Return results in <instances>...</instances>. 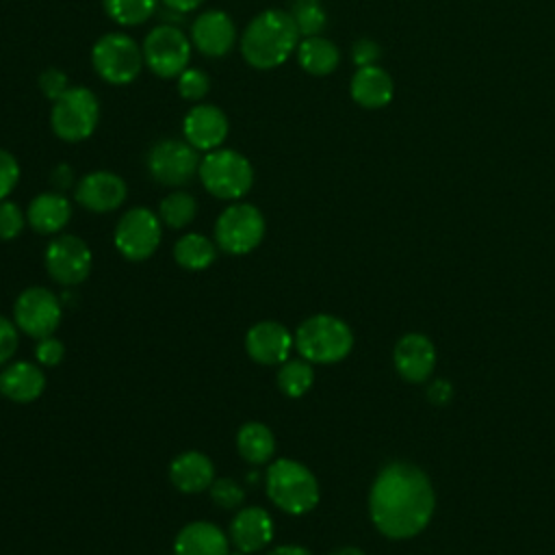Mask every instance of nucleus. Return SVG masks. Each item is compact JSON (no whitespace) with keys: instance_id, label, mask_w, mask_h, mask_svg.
Returning <instances> with one entry per match:
<instances>
[{"instance_id":"nucleus-1","label":"nucleus","mask_w":555,"mask_h":555,"mask_svg":"<svg viewBox=\"0 0 555 555\" xmlns=\"http://www.w3.org/2000/svg\"><path fill=\"white\" fill-rule=\"evenodd\" d=\"M436 507L429 477L410 462L386 464L369 492V514L377 531L390 540H408L421 533Z\"/></svg>"},{"instance_id":"nucleus-2","label":"nucleus","mask_w":555,"mask_h":555,"mask_svg":"<svg viewBox=\"0 0 555 555\" xmlns=\"http://www.w3.org/2000/svg\"><path fill=\"white\" fill-rule=\"evenodd\" d=\"M299 46V30L291 13L267 9L258 13L241 35V54L256 69L282 65Z\"/></svg>"},{"instance_id":"nucleus-3","label":"nucleus","mask_w":555,"mask_h":555,"mask_svg":"<svg viewBox=\"0 0 555 555\" xmlns=\"http://www.w3.org/2000/svg\"><path fill=\"white\" fill-rule=\"evenodd\" d=\"M264 488L271 503L293 516L312 512L321 496L319 481L312 470L291 457H280L269 464Z\"/></svg>"},{"instance_id":"nucleus-4","label":"nucleus","mask_w":555,"mask_h":555,"mask_svg":"<svg viewBox=\"0 0 555 555\" xmlns=\"http://www.w3.org/2000/svg\"><path fill=\"white\" fill-rule=\"evenodd\" d=\"M295 349L312 364H334L351 353L353 332L334 314H314L297 327Z\"/></svg>"},{"instance_id":"nucleus-5","label":"nucleus","mask_w":555,"mask_h":555,"mask_svg":"<svg viewBox=\"0 0 555 555\" xmlns=\"http://www.w3.org/2000/svg\"><path fill=\"white\" fill-rule=\"evenodd\" d=\"M199 180L204 189L219 199H238L254 184L251 163L236 150H210L199 160Z\"/></svg>"},{"instance_id":"nucleus-6","label":"nucleus","mask_w":555,"mask_h":555,"mask_svg":"<svg viewBox=\"0 0 555 555\" xmlns=\"http://www.w3.org/2000/svg\"><path fill=\"white\" fill-rule=\"evenodd\" d=\"M100 119V104L91 89L69 87L61 98L54 100L50 124L59 139L67 143L85 141L93 134Z\"/></svg>"},{"instance_id":"nucleus-7","label":"nucleus","mask_w":555,"mask_h":555,"mask_svg":"<svg viewBox=\"0 0 555 555\" xmlns=\"http://www.w3.org/2000/svg\"><path fill=\"white\" fill-rule=\"evenodd\" d=\"M264 217L254 204H230L221 210L215 223L217 247L232 256H245L264 238Z\"/></svg>"},{"instance_id":"nucleus-8","label":"nucleus","mask_w":555,"mask_h":555,"mask_svg":"<svg viewBox=\"0 0 555 555\" xmlns=\"http://www.w3.org/2000/svg\"><path fill=\"white\" fill-rule=\"evenodd\" d=\"M91 63L98 76L111 85H128L143 69V50L124 33L102 35L91 50Z\"/></svg>"},{"instance_id":"nucleus-9","label":"nucleus","mask_w":555,"mask_h":555,"mask_svg":"<svg viewBox=\"0 0 555 555\" xmlns=\"http://www.w3.org/2000/svg\"><path fill=\"white\" fill-rule=\"evenodd\" d=\"M163 236V221L156 212H152L145 206H134L121 215L117 221L113 241L117 251L132 262L150 258Z\"/></svg>"},{"instance_id":"nucleus-10","label":"nucleus","mask_w":555,"mask_h":555,"mask_svg":"<svg viewBox=\"0 0 555 555\" xmlns=\"http://www.w3.org/2000/svg\"><path fill=\"white\" fill-rule=\"evenodd\" d=\"M191 41L171 24H160L150 30L143 41V61L160 78L180 76L191 59Z\"/></svg>"},{"instance_id":"nucleus-11","label":"nucleus","mask_w":555,"mask_h":555,"mask_svg":"<svg viewBox=\"0 0 555 555\" xmlns=\"http://www.w3.org/2000/svg\"><path fill=\"white\" fill-rule=\"evenodd\" d=\"M61 317L63 308L59 297L43 286H30L22 291L13 304V323L17 330L37 340L52 336L61 325Z\"/></svg>"},{"instance_id":"nucleus-12","label":"nucleus","mask_w":555,"mask_h":555,"mask_svg":"<svg viewBox=\"0 0 555 555\" xmlns=\"http://www.w3.org/2000/svg\"><path fill=\"white\" fill-rule=\"evenodd\" d=\"M48 275L61 286H76L91 273L93 256L89 245L74 234L54 236L43 254Z\"/></svg>"},{"instance_id":"nucleus-13","label":"nucleus","mask_w":555,"mask_h":555,"mask_svg":"<svg viewBox=\"0 0 555 555\" xmlns=\"http://www.w3.org/2000/svg\"><path fill=\"white\" fill-rule=\"evenodd\" d=\"M147 169L158 184L182 186L199 171V156L189 141L163 139L150 150Z\"/></svg>"},{"instance_id":"nucleus-14","label":"nucleus","mask_w":555,"mask_h":555,"mask_svg":"<svg viewBox=\"0 0 555 555\" xmlns=\"http://www.w3.org/2000/svg\"><path fill=\"white\" fill-rule=\"evenodd\" d=\"M295 347V336L278 321H258L245 334V351L258 364H282Z\"/></svg>"},{"instance_id":"nucleus-15","label":"nucleus","mask_w":555,"mask_h":555,"mask_svg":"<svg viewBox=\"0 0 555 555\" xmlns=\"http://www.w3.org/2000/svg\"><path fill=\"white\" fill-rule=\"evenodd\" d=\"M126 182L113 171H91L76 184V202L91 212H111L126 202Z\"/></svg>"},{"instance_id":"nucleus-16","label":"nucleus","mask_w":555,"mask_h":555,"mask_svg":"<svg viewBox=\"0 0 555 555\" xmlns=\"http://www.w3.org/2000/svg\"><path fill=\"white\" fill-rule=\"evenodd\" d=\"M184 139L195 150H217L228 137V117L215 104H195L182 119Z\"/></svg>"},{"instance_id":"nucleus-17","label":"nucleus","mask_w":555,"mask_h":555,"mask_svg":"<svg viewBox=\"0 0 555 555\" xmlns=\"http://www.w3.org/2000/svg\"><path fill=\"white\" fill-rule=\"evenodd\" d=\"M397 373L412 384L429 379L436 366V347L425 334H405L397 340L392 351Z\"/></svg>"},{"instance_id":"nucleus-18","label":"nucleus","mask_w":555,"mask_h":555,"mask_svg":"<svg viewBox=\"0 0 555 555\" xmlns=\"http://www.w3.org/2000/svg\"><path fill=\"white\" fill-rule=\"evenodd\" d=\"M236 41V26L225 11H204L191 26V43L204 56H225Z\"/></svg>"},{"instance_id":"nucleus-19","label":"nucleus","mask_w":555,"mask_h":555,"mask_svg":"<svg viewBox=\"0 0 555 555\" xmlns=\"http://www.w3.org/2000/svg\"><path fill=\"white\" fill-rule=\"evenodd\" d=\"M230 540L241 553L262 551L273 540V518L264 507H245L230 522Z\"/></svg>"},{"instance_id":"nucleus-20","label":"nucleus","mask_w":555,"mask_h":555,"mask_svg":"<svg viewBox=\"0 0 555 555\" xmlns=\"http://www.w3.org/2000/svg\"><path fill=\"white\" fill-rule=\"evenodd\" d=\"M173 555H230V538L210 520H193L178 531Z\"/></svg>"},{"instance_id":"nucleus-21","label":"nucleus","mask_w":555,"mask_h":555,"mask_svg":"<svg viewBox=\"0 0 555 555\" xmlns=\"http://www.w3.org/2000/svg\"><path fill=\"white\" fill-rule=\"evenodd\" d=\"M169 479L176 490L184 494H195L215 481V466L206 453L184 451L176 455L169 464Z\"/></svg>"},{"instance_id":"nucleus-22","label":"nucleus","mask_w":555,"mask_h":555,"mask_svg":"<svg viewBox=\"0 0 555 555\" xmlns=\"http://www.w3.org/2000/svg\"><path fill=\"white\" fill-rule=\"evenodd\" d=\"M46 388L43 371L33 362H13L0 373V395L15 403H30Z\"/></svg>"},{"instance_id":"nucleus-23","label":"nucleus","mask_w":555,"mask_h":555,"mask_svg":"<svg viewBox=\"0 0 555 555\" xmlns=\"http://www.w3.org/2000/svg\"><path fill=\"white\" fill-rule=\"evenodd\" d=\"M351 98L362 108H384L395 93L392 78L377 65L358 67L351 85H349Z\"/></svg>"},{"instance_id":"nucleus-24","label":"nucleus","mask_w":555,"mask_h":555,"mask_svg":"<svg viewBox=\"0 0 555 555\" xmlns=\"http://www.w3.org/2000/svg\"><path fill=\"white\" fill-rule=\"evenodd\" d=\"M72 217V204L61 193H39L26 208L28 225L39 234L61 232Z\"/></svg>"},{"instance_id":"nucleus-25","label":"nucleus","mask_w":555,"mask_h":555,"mask_svg":"<svg viewBox=\"0 0 555 555\" xmlns=\"http://www.w3.org/2000/svg\"><path fill=\"white\" fill-rule=\"evenodd\" d=\"M295 52H297L299 65L308 74H312V76H327V74H332L338 67V61H340L338 48L330 39H325L321 35L306 37L304 41H299Z\"/></svg>"},{"instance_id":"nucleus-26","label":"nucleus","mask_w":555,"mask_h":555,"mask_svg":"<svg viewBox=\"0 0 555 555\" xmlns=\"http://www.w3.org/2000/svg\"><path fill=\"white\" fill-rule=\"evenodd\" d=\"M236 449L245 462L264 464L275 453V436L264 423L249 421L236 431Z\"/></svg>"},{"instance_id":"nucleus-27","label":"nucleus","mask_w":555,"mask_h":555,"mask_svg":"<svg viewBox=\"0 0 555 555\" xmlns=\"http://www.w3.org/2000/svg\"><path fill=\"white\" fill-rule=\"evenodd\" d=\"M173 258L182 269L204 271L217 260V245L204 234L189 232L176 241Z\"/></svg>"},{"instance_id":"nucleus-28","label":"nucleus","mask_w":555,"mask_h":555,"mask_svg":"<svg viewBox=\"0 0 555 555\" xmlns=\"http://www.w3.org/2000/svg\"><path fill=\"white\" fill-rule=\"evenodd\" d=\"M314 382V371H312V362L299 358V360H286L282 362L280 371H278V388L291 397H304L310 386Z\"/></svg>"},{"instance_id":"nucleus-29","label":"nucleus","mask_w":555,"mask_h":555,"mask_svg":"<svg viewBox=\"0 0 555 555\" xmlns=\"http://www.w3.org/2000/svg\"><path fill=\"white\" fill-rule=\"evenodd\" d=\"M197 215V202L191 193L186 191H173L167 197H163L158 206V217L165 225L180 230L189 225Z\"/></svg>"},{"instance_id":"nucleus-30","label":"nucleus","mask_w":555,"mask_h":555,"mask_svg":"<svg viewBox=\"0 0 555 555\" xmlns=\"http://www.w3.org/2000/svg\"><path fill=\"white\" fill-rule=\"evenodd\" d=\"M158 0H102L106 15L121 26H139L154 11Z\"/></svg>"},{"instance_id":"nucleus-31","label":"nucleus","mask_w":555,"mask_h":555,"mask_svg":"<svg viewBox=\"0 0 555 555\" xmlns=\"http://www.w3.org/2000/svg\"><path fill=\"white\" fill-rule=\"evenodd\" d=\"M291 17L299 35H306V37L319 35L327 22L321 0H295L291 7Z\"/></svg>"},{"instance_id":"nucleus-32","label":"nucleus","mask_w":555,"mask_h":555,"mask_svg":"<svg viewBox=\"0 0 555 555\" xmlns=\"http://www.w3.org/2000/svg\"><path fill=\"white\" fill-rule=\"evenodd\" d=\"M210 89V78L195 67H186L178 76V93L189 102H199Z\"/></svg>"},{"instance_id":"nucleus-33","label":"nucleus","mask_w":555,"mask_h":555,"mask_svg":"<svg viewBox=\"0 0 555 555\" xmlns=\"http://www.w3.org/2000/svg\"><path fill=\"white\" fill-rule=\"evenodd\" d=\"M210 499H212V503H217L219 507H223V509H234V507H238L241 503H243V499H245V492H243V488L234 481V479H230V477H215V481L210 483Z\"/></svg>"},{"instance_id":"nucleus-34","label":"nucleus","mask_w":555,"mask_h":555,"mask_svg":"<svg viewBox=\"0 0 555 555\" xmlns=\"http://www.w3.org/2000/svg\"><path fill=\"white\" fill-rule=\"evenodd\" d=\"M26 225L24 210L9 199L0 202V241H13L22 234Z\"/></svg>"},{"instance_id":"nucleus-35","label":"nucleus","mask_w":555,"mask_h":555,"mask_svg":"<svg viewBox=\"0 0 555 555\" xmlns=\"http://www.w3.org/2000/svg\"><path fill=\"white\" fill-rule=\"evenodd\" d=\"M20 180V163L7 150H0V202L9 197Z\"/></svg>"},{"instance_id":"nucleus-36","label":"nucleus","mask_w":555,"mask_h":555,"mask_svg":"<svg viewBox=\"0 0 555 555\" xmlns=\"http://www.w3.org/2000/svg\"><path fill=\"white\" fill-rule=\"evenodd\" d=\"M39 89H41V93H43L46 98H50V100L54 102L56 98H61V95L69 89L67 76H65L61 69H56V67H48V69L39 76Z\"/></svg>"},{"instance_id":"nucleus-37","label":"nucleus","mask_w":555,"mask_h":555,"mask_svg":"<svg viewBox=\"0 0 555 555\" xmlns=\"http://www.w3.org/2000/svg\"><path fill=\"white\" fill-rule=\"evenodd\" d=\"M35 356H37V362L43 364V366H56L63 356H65V347L59 338L54 336H46V338H39L37 340V347H35Z\"/></svg>"},{"instance_id":"nucleus-38","label":"nucleus","mask_w":555,"mask_h":555,"mask_svg":"<svg viewBox=\"0 0 555 555\" xmlns=\"http://www.w3.org/2000/svg\"><path fill=\"white\" fill-rule=\"evenodd\" d=\"M17 325L0 314V366H4L17 349Z\"/></svg>"},{"instance_id":"nucleus-39","label":"nucleus","mask_w":555,"mask_h":555,"mask_svg":"<svg viewBox=\"0 0 555 555\" xmlns=\"http://www.w3.org/2000/svg\"><path fill=\"white\" fill-rule=\"evenodd\" d=\"M353 54V63L358 65V67H366V65H375V61L379 59V54H382V50H379V46L373 41V39H358L356 43H353V50H351Z\"/></svg>"},{"instance_id":"nucleus-40","label":"nucleus","mask_w":555,"mask_h":555,"mask_svg":"<svg viewBox=\"0 0 555 555\" xmlns=\"http://www.w3.org/2000/svg\"><path fill=\"white\" fill-rule=\"evenodd\" d=\"M451 397H453V388L447 379H434V384H429L427 388V399L434 405H444L451 401Z\"/></svg>"},{"instance_id":"nucleus-41","label":"nucleus","mask_w":555,"mask_h":555,"mask_svg":"<svg viewBox=\"0 0 555 555\" xmlns=\"http://www.w3.org/2000/svg\"><path fill=\"white\" fill-rule=\"evenodd\" d=\"M167 9L176 11V13H189L195 11L204 0H163Z\"/></svg>"},{"instance_id":"nucleus-42","label":"nucleus","mask_w":555,"mask_h":555,"mask_svg":"<svg viewBox=\"0 0 555 555\" xmlns=\"http://www.w3.org/2000/svg\"><path fill=\"white\" fill-rule=\"evenodd\" d=\"M267 555H312V553L299 544H282L271 548Z\"/></svg>"},{"instance_id":"nucleus-43","label":"nucleus","mask_w":555,"mask_h":555,"mask_svg":"<svg viewBox=\"0 0 555 555\" xmlns=\"http://www.w3.org/2000/svg\"><path fill=\"white\" fill-rule=\"evenodd\" d=\"M330 555H364V553L358 546H343V548H338V551H334Z\"/></svg>"},{"instance_id":"nucleus-44","label":"nucleus","mask_w":555,"mask_h":555,"mask_svg":"<svg viewBox=\"0 0 555 555\" xmlns=\"http://www.w3.org/2000/svg\"><path fill=\"white\" fill-rule=\"evenodd\" d=\"M234 555H245V553H241V551H238V553H234Z\"/></svg>"}]
</instances>
